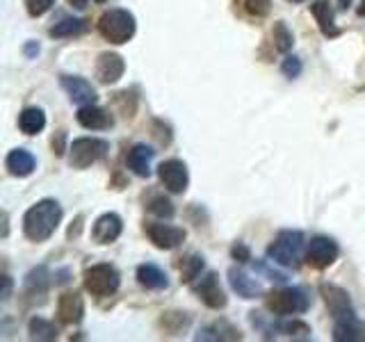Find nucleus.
<instances>
[{
	"instance_id": "nucleus-1",
	"label": "nucleus",
	"mask_w": 365,
	"mask_h": 342,
	"mask_svg": "<svg viewBox=\"0 0 365 342\" xmlns=\"http://www.w3.org/2000/svg\"><path fill=\"white\" fill-rule=\"evenodd\" d=\"M62 222V208L53 199H43L34 203L23 217V233L32 242H46Z\"/></svg>"
},
{
	"instance_id": "nucleus-2",
	"label": "nucleus",
	"mask_w": 365,
	"mask_h": 342,
	"mask_svg": "<svg viewBox=\"0 0 365 342\" xmlns=\"http://www.w3.org/2000/svg\"><path fill=\"white\" fill-rule=\"evenodd\" d=\"M267 256L281 267H297L304 256V233L302 231H281L277 239L267 247Z\"/></svg>"
},
{
	"instance_id": "nucleus-3",
	"label": "nucleus",
	"mask_w": 365,
	"mask_h": 342,
	"mask_svg": "<svg viewBox=\"0 0 365 342\" xmlns=\"http://www.w3.org/2000/svg\"><path fill=\"white\" fill-rule=\"evenodd\" d=\"M135 16L128 9H110L98 19V32L110 43H125L135 34Z\"/></svg>"
},
{
	"instance_id": "nucleus-4",
	"label": "nucleus",
	"mask_w": 365,
	"mask_h": 342,
	"mask_svg": "<svg viewBox=\"0 0 365 342\" xmlns=\"http://www.w3.org/2000/svg\"><path fill=\"white\" fill-rule=\"evenodd\" d=\"M265 304L274 315H302L311 306V296L302 288H279L267 294Z\"/></svg>"
},
{
	"instance_id": "nucleus-5",
	"label": "nucleus",
	"mask_w": 365,
	"mask_h": 342,
	"mask_svg": "<svg viewBox=\"0 0 365 342\" xmlns=\"http://www.w3.org/2000/svg\"><path fill=\"white\" fill-rule=\"evenodd\" d=\"M110 151V144L106 140H96V137H80L73 140L68 148V162L76 169H87L98 160H103Z\"/></svg>"
},
{
	"instance_id": "nucleus-6",
	"label": "nucleus",
	"mask_w": 365,
	"mask_h": 342,
	"mask_svg": "<svg viewBox=\"0 0 365 342\" xmlns=\"http://www.w3.org/2000/svg\"><path fill=\"white\" fill-rule=\"evenodd\" d=\"M83 279H85L87 292H91L94 296H110L119 290V283H121L119 271L112 265H106V262H101V265H91L85 271Z\"/></svg>"
},
{
	"instance_id": "nucleus-7",
	"label": "nucleus",
	"mask_w": 365,
	"mask_h": 342,
	"mask_svg": "<svg viewBox=\"0 0 365 342\" xmlns=\"http://www.w3.org/2000/svg\"><path fill=\"white\" fill-rule=\"evenodd\" d=\"M340 254L338 244L334 242L331 237H313L311 242H308V249H306V262L315 269H324L329 265H334L336 258Z\"/></svg>"
},
{
	"instance_id": "nucleus-8",
	"label": "nucleus",
	"mask_w": 365,
	"mask_h": 342,
	"mask_svg": "<svg viewBox=\"0 0 365 342\" xmlns=\"http://www.w3.org/2000/svg\"><path fill=\"white\" fill-rule=\"evenodd\" d=\"M158 176L171 194H182L190 185L187 167L180 160H167V162H163L158 167Z\"/></svg>"
},
{
	"instance_id": "nucleus-9",
	"label": "nucleus",
	"mask_w": 365,
	"mask_h": 342,
	"mask_svg": "<svg viewBox=\"0 0 365 342\" xmlns=\"http://www.w3.org/2000/svg\"><path fill=\"white\" fill-rule=\"evenodd\" d=\"M319 292H322V296H324V301L329 306L331 315H334V319H342V317L356 315V313H354V308H351L349 294L342 290V288H338V285H334V283H322V285H319Z\"/></svg>"
},
{
	"instance_id": "nucleus-10",
	"label": "nucleus",
	"mask_w": 365,
	"mask_h": 342,
	"mask_svg": "<svg viewBox=\"0 0 365 342\" xmlns=\"http://www.w3.org/2000/svg\"><path fill=\"white\" fill-rule=\"evenodd\" d=\"M60 85L68 94V98H71V103H76V105H80V108H83V105H94V103H96V89L91 87L85 78L62 76Z\"/></svg>"
},
{
	"instance_id": "nucleus-11",
	"label": "nucleus",
	"mask_w": 365,
	"mask_h": 342,
	"mask_svg": "<svg viewBox=\"0 0 365 342\" xmlns=\"http://www.w3.org/2000/svg\"><path fill=\"white\" fill-rule=\"evenodd\" d=\"M146 235L158 249H165V251L176 249L178 244H182V239H185V231H182V228L169 226V224H148Z\"/></svg>"
},
{
	"instance_id": "nucleus-12",
	"label": "nucleus",
	"mask_w": 365,
	"mask_h": 342,
	"mask_svg": "<svg viewBox=\"0 0 365 342\" xmlns=\"http://www.w3.org/2000/svg\"><path fill=\"white\" fill-rule=\"evenodd\" d=\"M197 294L205 306L215 308V311H220V308L226 306V292L222 290L220 279H217L215 271H208L201 279V283L197 285Z\"/></svg>"
},
{
	"instance_id": "nucleus-13",
	"label": "nucleus",
	"mask_w": 365,
	"mask_h": 342,
	"mask_svg": "<svg viewBox=\"0 0 365 342\" xmlns=\"http://www.w3.org/2000/svg\"><path fill=\"white\" fill-rule=\"evenodd\" d=\"M123 231V224H121V217L114 214V212H106L101 214L98 219L94 222V228H91V235L98 244H112L114 239H119Z\"/></svg>"
},
{
	"instance_id": "nucleus-14",
	"label": "nucleus",
	"mask_w": 365,
	"mask_h": 342,
	"mask_svg": "<svg viewBox=\"0 0 365 342\" xmlns=\"http://www.w3.org/2000/svg\"><path fill=\"white\" fill-rule=\"evenodd\" d=\"M125 71L123 57L117 53H103L96 62V78L103 85H114Z\"/></svg>"
},
{
	"instance_id": "nucleus-15",
	"label": "nucleus",
	"mask_w": 365,
	"mask_h": 342,
	"mask_svg": "<svg viewBox=\"0 0 365 342\" xmlns=\"http://www.w3.org/2000/svg\"><path fill=\"white\" fill-rule=\"evenodd\" d=\"M57 315L62 324H78L85 315V301L78 292H64L57 304Z\"/></svg>"
},
{
	"instance_id": "nucleus-16",
	"label": "nucleus",
	"mask_w": 365,
	"mask_h": 342,
	"mask_svg": "<svg viewBox=\"0 0 365 342\" xmlns=\"http://www.w3.org/2000/svg\"><path fill=\"white\" fill-rule=\"evenodd\" d=\"M78 123L87 130H106V128H112L114 119L108 110L96 108V105H83L78 110Z\"/></svg>"
},
{
	"instance_id": "nucleus-17",
	"label": "nucleus",
	"mask_w": 365,
	"mask_h": 342,
	"mask_svg": "<svg viewBox=\"0 0 365 342\" xmlns=\"http://www.w3.org/2000/svg\"><path fill=\"white\" fill-rule=\"evenodd\" d=\"M311 11L317 21L319 32H322L324 37H329V39L338 37L340 28L336 26V14H334V7H331L329 0H315V3L311 5Z\"/></svg>"
},
{
	"instance_id": "nucleus-18",
	"label": "nucleus",
	"mask_w": 365,
	"mask_h": 342,
	"mask_svg": "<svg viewBox=\"0 0 365 342\" xmlns=\"http://www.w3.org/2000/svg\"><path fill=\"white\" fill-rule=\"evenodd\" d=\"M153 155H155V151H153L151 146H146V144H135V146L130 148L128 157H125V162H128V167L133 169V174H135V176L148 178V176H151Z\"/></svg>"
},
{
	"instance_id": "nucleus-19",
	"label": "nucleus",
	"mask_w": 365,
	"mask_h": 342,
	"mask_svg": "<svg viewBox=\"0 0 365 342\" xmlns=\"http://www.w3.org/2000/svg\"><path fill=\"white\" fill-rule=\"evenodd\" d=\"M5 167L11 176H19V178H26L30 176L34 169H37V160L30 151L26 148H14V151H9L7 157H5Z\"/></svg>"
},
{
	"instance_id": "nucleus-20",
	"label": "nucleus",
	"mask_w": 365,
	"mask_h": 342,
	"mask_svg": "<svg viewBox=\"0 0 365 342\" xmlns=\"http://www.w3.org/2000/svg\"><path fill=\"white\" fill-rule=\"evenodd\" d=\"M334 340H338V342H365V324L356 315L336 319Z\"/></svg>"
},
{
	"instance_id": "nucleus-21",
	"label": "nucleus",
	"mask_w": 365,
	"mask_h": 342,
	"mask_svg": "<svg viewBox=\"0 0 365 342\" xmlns=\"http://www.w3.org/2000/svg\"><path fill=\"white\" fill-rule=\"evenodd\" d=\"M228 281H231V288L242 296V299H256V296L262 294V285L251 279L249 274H245L242 269H228Z\"/></svg>"
},
{
	"instance_id": "nucleus-22",
	"label": "nucleus",
	"mask_w": 365,
	"mask_h": 342,
	"mask_svg": "<svg viewBox=\"0 0 365 342\" xmlns=\"http://www.w3.org/2000/svg\"><path fill=\"white\" fill-rule=\"evenodd\" d=\"M137 281H140V285H144V288H148V290H165L169 285L167 274L158 265H151V262L137 267Z\"/></svg>"
},
{
	"instance_id": "nucleus-23",
	"label": "nucleus",
	"mask_w": 365,
	"mask_h": 342,
	"mask_svg": "<svg viewBox=\"0 0 365 342\" xmlns=\"http://www.w3.org/2000/svg\"><path fill=\"white\" fill-rule=\"evenodd\" d=\"M19 128L26 135H39L46 128V114L39 108H26L19 117Z\"/></svg>"
},
{
	"instance_id": "nucleus-24",
	"label": "nucleus",
	"mask_w": 365,
	"mask_h": 342,
	"mask_svg": "<svg viewBox=\"0 0 365 342\" xmlns=\"http://www.w3.org/2000/svg\"><path fill=\"white\" fill-rule=\"evenodd\" d=\"M28 333H30V340H57V326L53 322L43 317H32L30 324H28Z\"/></svg>"
},
{
	"instance_id": "nucleus-25",
	"label": "nucleus",
	"mask_w": 365,
	"mask_h": 342,
	"mask_svg": "<svg viewBox=\"0 0 365 342\" xmlns=\"http://www.w3.org/2000/svg\"><path fill=\"white\" fill-rule=\"evenodd\" d=\"M240 331L233 328L228 322H220V324H212L208 328H203L201 333L197 336V340H240Z\"/></svg>"
},
{
	"instance_id": "nucleus-26",
	"label": "nucleus",
	"mask_w": 365,
	"mask_h": 342,
	"mask_svg": "<svg viewBox=\"0 0 365 342\" xmlns=\"http://www.w3.org/2000/svg\"><path fill=\"white\" fill-rule=\"evenodd\" d=\"M87 30V21L85 19H62L60 23H55L51 28L53 37H78Z\"/></svg>"
},
{
	"instance_id": "nucleus-27",
	"label": "nucleus",
	"mask_w": 365,
	"mask_h": 342,
	"mask_svg": "<svg viewBox=\"0 0 365 342\" xmlns=\"http://www.w3.org/2000/svg\"><path fill=\"white\" fill-rule=\"evenodd\" d=\"M272 39H274V48H277L279 53H288V51H292V46H294L292 32H290V28L285 26L283 21H277V23H274Z\"/></svg>"
},
{
	"instance_id": "nucleus-28",
	"label": "nucleus",
	"mask_w": 365,
	"mask_h": 342,
	"mask_svg": "<svg viewBox=\"0 0 365 342\" xmlns=\"http://www.w3.org/2000/svg\"><path fill=\"white\" fill-rule=\"evenodd\" d=\"M201 269H203V258L201 256L192 254L187 258H182V262H180V281L182 283H192L194 279H199Z\"/></svg>"
},
{
	"instance_id": "nucleus-29",
	"label": "nucleus",
	"mask_w": 365,
	"mask_h": 342,
	"mask_svg": "<svg viewBox=\"0 0 365 342\" xmlns=\"http://www.w3.org/2000/svg\"><path fill=\"white\" fill-rule=\"evenodd\" d=\"M26 288H28V292H32V294H34V292L43 294L46 290H48V271H46L43 267L30 271V274H28V279H26Z\"/></svg>"
},
{
	"instance_id": "nucleus-30",
	"label": "nucleus",
	"mask_w": 365,
	"mask_h": 342,
	"mask_svg": "<svg viewBox=\"0 0 365 342\" xmlns=\"http://www.w3.org/2000/svg\"><path fill=\"white\" fill-rule=\"evenodd\" d=\"M269 262L272 260H258L256 265H254V269L258 274H262V276H267L269 281H277V283H285V281H288V274L279 271L277 267H269Z\"/></svg>"
},
{
	"instance_id": "nucleus-31",
	"label": "nucleus",
	"mask_w": 365,
	"mask_h": 342,
	"mask_svg": "<svg viewBox=\"0 0 365 342\" xmlns=\"http://www.w3.org/2000/svg\"><path fill=\"white\" fill-rule=\"evenodd\" d=\"M148 210L158 217H174V203L165 197H155L151 203H148Z\"/></svg>"
},
{
	"instance_id": "nucleus-32",
	"label": "nucleus",
	"mask_w": 365,
	"mask_h": 342,
	"mask_svg": "<svg viewBox=\"0 0 365 342\" xmlns=\"http://www.w3.org/2000/svg\"><path fill=\"white\" fill-rule=\"evenodd\" d=\"M245 7L251 16H267L272 9V0H245Z\"/></svg>"
},
{
	"instance_id": "nucleus-33",
	"label": "nucleus",
	"mask_w": 365,
	"mask_h": 342,
	"mask_svg": "<svg viewBox=\"0 0 365 342\" xmlns=\"http://www.w3.org/2000/svg\"><path fill=\"white\" fill-rule=\"evenodd\" d=\"M55 0H26V9H28V14L30 16H43L46 11H48L53 7Z\"/></svg>"
},
{
	"instance_id": "nucleus-34",
	"label": "nucleus",
	"mask_w": 365,
	"mask_h": 342,
	"mask_svg": "<svg viewBox=\"0 0 365 342\" xmlns=\"http://www.w3.org/2000/svg\"><path fill=\"white\" fill-rule=\"evenodd\" d=\"M281 71H283V76H288V78H297L302 73V62L297 60V57H285L283 64H281Z\"/></svg>"
},
{
	"instance_id": "nucleus-35",
	"label": "nucleus",
	"mask_w": 365,
	"mask_h": 342,
	"mask_svg": "<svg viewBox=\"0 0 365 342\" xmlns=\"http://www.w3.org/2000/svg\"><path fill=\"white\" fill-rule=\"evenodd\" d=\"M279 331H283V333H288V336L311 333V328H308V324H304V322H283V324H279Z\"/></svg>"
},
{
	"instance_id": "nucleus-36",
	"label": "nucleus",
	"mask_w": 365,
	"mask_h": 342,
	"mask_svg": "<svg viewBox=\"0 0 365 342\" xmlns=\"http://www.w3.org/2000/svg\"><path fill=\"white\" fill-rule=\"evenodd\" d=\"M231 256H233V260H237V262H247V260H251V251H249L247 244L237 242V244H233V249H231Z\"/></svg>"
},
{
	"instance_id": "nucleus-37",
	"label": "nucleus",
	"mask_w": 365,
	"mask_h": 342,
	"mask_svg": "<svg viewBox=\"0 0 365 342\" xmlns=\"http://www.w3.org/2000/svg\"><path fill=\"white\" fill-rule=\"evenodd\" d=\"M3 283H5V290H3V299H9V294H11V279L7 276H3Z\"/></svg>"
},
{
	"instance_id": "nucleus-38",
	"label": "nucleus",
	"mask_w": 365,
	"mask_h": 342,
	"mask_svg": "<svg viewBox=\"0 0 365 342\" xmlns=\"http://www.w3.org/2000/svg\"><path fill=\"white\" fill-rule=\"evenodd\" d=\"M68 3H71L73 7H78V9H83V7H87L89 0H68ZM96 3H103V0H96Z\"/></svg>"
},
{
	"instance_id": "nucleus-39",
	"label": "nucleus",
	"mask_w": 365,
	"mask_h": 342,
	"mask_svg": "<svg viewBox=\"0 0 365 342\" xmlns=\"http://www.w3.org/2000/svg\"><path fill=\"white\" fill-rule=\"evenodd\" d=\"M37 53H39V46H37V43H28V46H26V55L32 57V55H37Z\"/></svg>"
},
{
	"instance_id": "nucleus-40",
	"label": "nucleus",
	"mask_w": 365,
	"mask_h": 342,
	"mask_svg": "<svg viewBox=\"0 0 365 342\" xmlns=\"http://www.w3.org/2000/svg\"><path fill=\"white\" fill-rule=\"evenodd\" d=\"M338 3H340V7H342V9H347V7L354 3V0H338Z\"/></svg>"
},
{
	"instance_id": "nucleus-41",
	"label": "nucleus",
	"mask_w": 365,
	"mask_h": 342,
	"mask_svg": "<svg viewBox=\"0 0 365 342\" xmlns=\"http://www.w3.org/2000/svg\"><path fill=\"white\" fill-rule=\"evenodd\" d=\"M359 16H365V0H361V7H359Z\"/></svg>"
},
{
	"instance_id": "nucleus-42",
	"label": "nucleus",
	"mask_w": 365,
	"mask_h": 342,
	"mask_svg": "<svg viewBox=\"0 0 365 342\" xmlns=\"http://www.w3.org/2000/svg\"><path fill=\"white\" fill-rule=\"evenodd\" d=\"M288 3H304V0H288Z\"/></svg>"
}]
</instances>
